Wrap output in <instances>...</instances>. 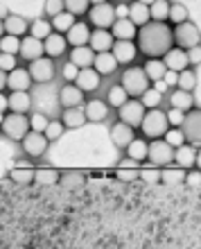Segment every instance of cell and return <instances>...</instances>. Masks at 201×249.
I'll return each instance as SVG.
<instances>
[{"mask_svg":"<svg viewBox=\"0 0 201 249\" xmlns=\"http://www.w3.org/2000/svg\"><path fill=\"white\" fill-rule=\"evenodd\" d=\"M138 39V50L151 59L156 57H163V54L168 53L169 48L174 46V39H172V30H169L165 23H158V20H150V23H145L140 25L136 34Z\"/></svg>","mask_w":201,"mask_h":249,"instance_id":"1","label":"cell"},{"mask_svg":"<svg viewBox=\"0 0 201 249\" xmlns=\"http://www.w3.org/2000/svg\"><path fill=\"white\" fill-rule=\"evenodd\" d=\"M120 86L127 91L129 98H140L143 91H147V89L151 86V82L147 79V75H145L143 66H129V68H124L122 79H120Z\"/></svg>","mask_w":201,"mask_h":249,"instance_id":"2","label":"cell"},{"mask_svg":"<svg viewBox=\"0 0 201 249\" xmlns=\"http://www.w3.org/2000/svg\"><path fill=\"white\" fill-rule=\"evenodd\" d=\"M140 129H143V136H147V138H161L169 129L168 113L163 111L161 107L145 109V116L140 120Z\"/></svg>","mask_w":201,"mask_h":249,"instance_id":"3","label":"cell"},{"mask_svg":"<svg viewBox=\"0 0 201 249\" xmlns=\"http://www.w3.org/2000/svg\"><path fill=\"white\" fill-rule=\"evenodd\" d=\"M174 159V147L165 143L163 138H151V143H147V161L156 168L169 165Z\"/></svg>","mask_w":201,"mask_h":249,"instance_id":"4","label":"cell"},{"mask_svg":"<svg viewBox=\"0 0 201 249\" xmlns=\"http://www.w3.org/2000/svg\"><path fill=\"white\" fill-rule=\"evenodd\" d=\"M199 25H195V23H190V20H183V23H179V25L172 30V39H174V43L179 48H183V50H188V48H195L199 46Z\"/></svg>","mask_w":201,"mask_h":249,"instance_id":"5","label":"cell"},{"mask_svg":"<svg viewBox=\"0 0 201 249\" xmlns=\"http://www.w3.org/2000/svg\"><path fill=\"white\" fill-rule=\"evenodd\" d=\"M0 129H2V134H5L7 138H12V141H20V138L30 131V120H27L25 113H14L12 111L9 116L2 118Z\"/></svg>","mask_w":201,"mask_h":249,"instance_id":"6","label":"cell"},{"mask_svg":"<svg viewBox=\"0 0 201 249\" xmlns=\"http://www.w3.org/2000/svg\"><path fill=\"white\" fill-rule=\"evenodd\" d=\"M27 72H30V77H32V82H36V84H48V82H52L54 79V59H50V57H39V59H32L30 61V66H27Z\"/></svg>","mask_w":201,"mask_h":249,"instance_id":"7","label":"cell"},{"mask_svg":"<svg viewBox=\"0 0 201 249\" xmlns=\"http://www.w3.org/2000/svg\"><path fill=\"white\" fill-rule=\"evenodd\" d=\"M48 145H50V141L43 136V131H32L30 129L25 136L20 138V147H23V152L32 159L43 157V154L48 152Z\"/></svg>","mask_w":201,"mask_h":249,"instance_id":"8","label":"cell"},{"mask_svg":"<svg viewBox=\"0 0 201 249\" xmlns=\"http://www.w3.org/2000/svg\"><path fill=\"white\" fill-rule=\"evenodd\" d=\"M88 23L95 27H102V30H109L116 20V7L111 2H100V5L88 7Z\"/></svg>","mask_w":201,"mask_h":249,"instance_id":"9","label":"cell"},{"mask_svg":"<svg viewBox=\"0 0 201 249\" xmlns=\"http://www.w3.org/2000/svg\"><path fill=\"white\" fill-rule=\"evenodd\" d=\"M181 127H183L181 131H183V136H185V143L199 147V143H201V111L199 109L185 111Z\"/></svg>","mask_w":201,"mask_h":249,"instance_id":"10","label":"cell"},{"mask_svg":"<svg viewBox=\"0 0 201 249\" xmlns=\"http://www.w3.org/2000/svg\"><path fill=\"white\" fill-rule=\"evenodd\" d=\"M117 116H120V120H122L124 124H129V127H140V120H143L145 116V107L143 102L138 98H131L127 100L122 107H117Z\"/></svg>","mask_w":201,"mask_h":249,"instance_id":"11","label":"cell"},{"mask_svg":"<svg viewBox=\"0 0 201 249\" xmlns=\"http://www.w3.org/2000/svg\"><path fill=\"white\" fill-rule=\"evenodd\" d=\"M172 163H176L179 168L188 170V168H199V147L190 143H183L179 147H174V159Z\"/></svg>","mask_w":201,"mask_h":249,"instance_id":"12","label":"cell"},{"mask_svg":"<svg viewBox=\"0 0 201 249\" xmlns=\"http://www.w3.org/2000/svg\"><path fill=\"white\" fill-rule=\"evenodd\" d=\"M82 102H84V91H82L75 82H66V84L59 89V105L64 107V109L82 107Z\"/></svg>","mask_w":201,"mask_h":249,"instance_id":"13","label":"cell"},{"mask_svg":"<svg viewBox=\"0 0 201 249\" xmlns=\"http://www.w3.org/2000/svg\"><path fill=\"white\" fill-rule=\"evenodd\" d=\"M66 50H68V41H66L64 34L50 32L46 39H43V54H46V57H50V59L64 57Z\"/></svg>","mask_w":201,"mask_h":249,"instance_id":"14","label":"cell"},{"mask_svg":"<svg viewBox=\"0 0 201 249\" xmlns=\"http://www.w3.org/2000/svg\"><path fill=\"white\" fill-rule=\"evenodd\" d=\"M111 54L116 57L117 64L127 66V64H131V61L136 59L138 48H136V43H134V41H120V39H116V41H113V46H111Z\"/></svg>","mask_w":201,"mask_h":249,"instance_id":"15","label":"cell"},{"mask_svg":"<svg viewBox=\"0 0 201 249\" xmlns=\"http://www.w3.org/2000/svg\"><path fill=\"white\" fill-rule=\"evenodd\" d=\"M100 82H102V75L95 72L93 66H88V68H79L77 77H75V84H77L84 93H95L100 89Z\"/></svg>","mask_w":201,"mask_h":249,"instance_id":"16","label":"cell"},{"mask_svg":"<svg viewBox=\"0 0 201 249\" xmlns=\"http://www.w3.org/2000/svg\"><path fill=\"white\" fill-rule=\"evenodd\" d=\"M109 138H111V143L116 145L117 150H124V147L131 143V138H134V127L124 124L122 120H117V123L111 124Z\"/></svg>","mask_w":201,"mask_h":249,"instance_id":"17","label":"cell"},{"mask_svg":"<svg viewBox=\"0 0 201 249\" xmlns=\"http://www.w3.org/2000/svg\"><path fill=\"white\" fill-rule=\"evenodd\" d=\"M163 59V64H165V68L168 71H172V72H179V71H183V68H188V54H185V50L183 48H169L168 53L161 57Z\"/></svg>","mask_w":201,"mask_h":249,"instance_id":"18","label":"cell"},{"mask_svg":"<svg viewBox=\"0 0 201 249\" xmlns=\"http://www.w3.org/2000/svg\"><path fill=\"white\" fill-rule=\"evenodd\" d=\"M113 34H111V30H102V27H95L91 32V36H88V48H91L93 53H106V50H111V46H113Z\"/></svg>","mask_w":201,"mask_h":249,"instance_id":"19","label":"cell"},{"mask_svg":"<svg viewBox=\"0 0 201 249\" xmlns=\"http://www.w3.org/2000/svg\"><path fill=\"white\" fill-rule=\"evenodd\" d=\"M32 86V77H30V72L27 68H14V71L7 72V89L9 91H27Z\"/></svg>","mask_w":201,"mask_h":249,"instance_id":"20","label":"cell"},{"mask_svg":"<svg viewBox=\"0 0 201 249\" xmlns=\"http://www.w3.org/2000/svg\"><path fill=\"white\" fill-rule=\"evenodd\" d=\"M84 116L86 123H104L109 118V105L106 100H88V105L84 107Z\"/></svg>","mask_w":201,"mask_h":249,"instance_id":"21","label":"cell"},{"mask_svg":"<svg viewBox=\"0 0 201 249\" xmlns=\"http://www.w3.org/2000/svg\"><path fill=\"white\" fill-rule=\"evenodd\" d=\"M66 41H68V46H88V36H91V30H88V25L86 23H82V20H75L70 25V30L64 34Z\"/></svg>","mask_w":201,"mask_h":249,"instance_id":"22","label":"cell"},{"mask_svg":"<svg viewBox=\"0 0 201 249\" xmlns=\"http://www.w3.org/2000/svg\"><path fill=\"white\" fill-rule=\"evenodd\" d=\"M117 61L116 57L111 54V50H106V53H95V57H93V68H95V72H100L102 77H109V75H113V72L117 71Z\"/></svg>","mask_w":201,"mask_h":249,"instance_id":"23","label":"cell"},{"mask_svg":"<svg viewBox=\"0 0 201 249\" xmlns=\"http://www.w3.org/2000/svg\"><path fill=\"white\" fill-rule=\"evenodd\" d=\"M7 109H12L14 113H27L32 109L30 91H12L7 95Z\"/></svg>","mask_w":201,"mask_h":249,"instance_id":"24","label":"cell"},{"mask_svg":"<svg viewBox=\"0 0 201 249\" xmlns=\"http://www.w3.org/2000/svg\"><path fill=\"white\" fill-rule=\"evenodd\" d=\"M109 30L113 34V39H120V41H134L138 34V27L129 18H116Z\"/></svg>","mask_w":201,"mask_h":249,"instance_id":"25","label":"cell"},{"mask_svg":"<svg viewBox=\"0 0 201 249\" xmlns=\"http://www.w3.org/2000/svg\"><path fill=\"white\" fill-rule=\"evenodd\" d=\"M18 54L23 57V59H27V61L39 59V57H43V41L34 39V36H25V39H20Z\"/></svg>","mask_w":201,"mask_h":249,"instance_id":"26","label":"cell"},{"mask_svg":"<svg viewBox=\"0 0 201 249\" xmlns=\"http://www.w3.org/2000/svg\"><path fill=\"white\" fill-rule=\"evenodd\" d=\"M2 27H5V34H12V36H25L27 34V23L25 16H18V14H9L5 20H2Z\"/></svg>","mask_w":201,"mask_h":249,"instance_id":"27","label":"cell"},{"mask_svg":"<svg viewBox=\"0 0 201 249\" xmlns=\"http://www.w3.org/2000/svg\"><path fill=\"white\" fill-rule=\"evenodd\" d=\"M9 179L16 181L18 186L32 184L34 181V168L30 163H25V161H16V165L9 170Z\"/></svg>","mask_w":201,"mask_h":249,"instance_id":"28","label":"cell"},{"mask_svg":"<svg viewBox=\"0 0 201 249\" xmlns=\"http://www.w3.org/2000/svg\"><path fill=\"white\" fill-rule=\"evenodd\" d=\"M183 177H185V170L179 168V165H163L158 168V181L165 186H176V184H183Z\"/></svg>","mask_w":201,"mask_h":249,"instance_id":"29","label":"cell"},{"mask_svg":"<svg viewBox=\"0 0 201 249\" xmlns=\"http://www.w3.org/2000/svg\"><path fill=\"white\" fill-rule=\"evenodd\" d=\"M138 170H140V163L134 161V159H129V157H124L116 168V177L120 179V181H136Z\"/></svg>","mask_w":201,"mask_h":249,"instance_id":"30","label":"cell"},{"mask_svg":"<svg viewBox=\"0 0 201 249\" xmlns=\"http://www.w3.org/2000/svg\"><path fill=\"white\" fill-rule=\"evenodd\" d=\"M61 123H64L66 129H82V127L86 124L84 109H79V107L64 109V113H61Z\"/></svg>","mask_w":201,"mask_h":249,"instance_id":"31","label":"cell"},{"mask_svg":"<svg viewBox=\"0 0 201 249\" xmlns=\"http://www.w3.org/2000/svg\"><path fill=\"white\" fill-rule=\"evenodd\" d=\"M169 105L172 109H179V111H190L195 107V100H192V91H183V89H176L169 95Z\"/></svg>","mask_w":201,"mask_h":249,"instance_id":"32","label":"cell"},{"mask_svg":"<svg viewBox=\"0 0 201 249\" xmlns=\"http://www.w3.org/2000/svg\"><path fill=\"white\" fill-rule=\"evenodd\" d=\"M84 181H86V175L82 170H66V172H61V175H59V184L64 186V188H68V190L82 188V186H84Z\"/></svg>","mask_w":201,"mask_h":249,"instance_id":"33","label":"cell"},{"mask_svg":"<svg viewBox=\"0 0 201 249\" xmlns=\"http://www.w3.org/2000/svg\"><path fill=\"white\" fill-rule=\"evenodd\" d=\"M93 57H95V53H93L88 46H75L70 53V61L77 68H88V66H93Z\"/></svg>","mask_w":201,"mask_h":249,"instance_id":"34","label":"cell"},{"mask_svg":"<svg viewBox=\"0 0 201 249\" xmlns=\"http://www.w3.org/2000/svg\"><path fill=\"white\" fill-rule=\"evenodd\" d=\"M145 75H147V79L150 82H161L163 77H165V72H168V68H165V64H163L161 57H156V59H147V64L143 66Z\"/></svg>","mask_w":201,"mask_h":249,"instance_id":"35","label":"cell"},{"mask_svg":"<svg viewBox=\"0 0 201 249\" xmlns=\"http://www.w3.org/2000/svg\"><path fill=\"white\" fill-rule=\"evenodd\" d=\"M127 18H129L136 27L150 23V7L143 5V2H138V0L136 2H131L129 5V16H127Z\"/></svg>","mask_w":201,"mask_h":249,"instance_id":"36","label":"cell"},{"mask_svg":"<svg viewBox=\"0 0 201 249\" xmlns=\"http://www.w3.org/2000/svg\"><path fill=\"white\" fill-rule=\"evenodd\" d=\"M127 150V157L134 159V161H138V163H143V161H147V141H143V138H131V143L124 147Z\"/></svg>","mask_w":201,"mask_h":249,"instance_id":"37","label":"cell"},{"mask_svg":"<svg viewBox=\"0 0 201 249\" xmlns=\"http://www.w3.org/2000/svg\"><path fill=\"white\" fill-rule=\"evenodd\" d=\"M197 84H199V72H197V71L183 68V71L176 72V89H183V91H192Z\"/></svg>","mask_w":201,"mask_h":249,"instance_id":"38","label":"cell"},{"mask_svg":"<svg viewBox=\"0 0 201 249\" xmlns=\"http://www.w3.org/2000/svg\"><path fill=\"white\" fill-rule=\"evenodd\" d=\"M59 175L61 172L57 168H36L34 170V181L41 186H54L59 184Z\"/></svg>","mask_w":201,"mask_h":249,"instance_id":"39","label":"cell"},{"mask_svg":"<svg viewBox=\"0 0 201 249\" xmlns=\"http://www.w3.org/2000/svg\"><path fill=\"white\" fill-rule=\"evenodd\" d=\"M75 20H77V16H72L70 12H61V14H57V16H52V30H54V32H59V34H66L68 32V30H70V25L72 23H75Z\"/></svg>","mask_w":201,"mask_h":249,"instance_id":"40","label":"cell"},{"mask_svg":"<svg viewBox=\"0 0 201 249\" xmlns=\"http://www.w3.org/2000/svg\"><path fill=\"white\" fill-rule=\"evenodd\" d=\"M27 32H30V36H34V39H46L48 34L52 32V25L48 18H34V23H30V27H27Z\"/></svg>","mask_w":201,"mask_h":249,"instance_id":"41","label":"cell"},{"mask_svg":"<svg viewBox=\"0 0 201 249\" xmlns=\"http://www.w3.org/2000/svg\"><path fill=\"white\" fill-rule=\"evenodd\" d=\"M129 100V95H127V91H124L120 84H116V86H111L109 89V93H106V105L109 107H113V109H117V107H122L124 102Z\"/></svg>","mask_w":201,"mask_h":249,"instance_id":"42","label":"cell"},{"mask_svg":"<svg viewBox=\"0 0 201 249\" xmlns=\"http://www.w3.org/2000/svg\"><path fill=\"white\" fill-rule=\"evenodd\" d=\"M168 12H169L168 0H154V2L150 5V20L165 23V20H168Z\"/></svg>","mask_w":201,"mask_h":249,"instance_id":"43","label":"cell"},{"mask_svg":"<svg viewBox=\"0 0 201 249\" xmlns=\"http://www.w3.org/2000/svg\"><path fill=\"white\" fill-rule=\"evenodd\" d=\"M190 18V12L188 7L181 5V2H169V12H168V20H172V23H183V20Z\"/></svg>","mask_w":201,"mask_h":249,"instance_id":"44","label":"cell"},{"mask_svg":"<svg viewBox=\"0 0 201 249\" xmlns=\"http://www.w3.org/2000/svg\"><path fill=\"white\" fill-rule=\"evenodd\" d=\"M140 102H143L145 109H156V107H161L163 102V93L158 91V89H147V91H143V95H140Z\"/></svg>","mask_w":201,"mask_h":249,"instance_id":"45","label":"cell"},{"mask_svg":"<svg viewBox=\"0 0 201 249\" xmlns=\"http://www.w3.org/2000/svg\"><path fill=\"white\" fill-rule=\"evenodd\" d=\"M64 131H66V127L61 120H48L46 129H43V136H46L50 143H54V141H59V138L64 136Z\"/></svg>","mask_w":201,"mask_h":249,"instance_id":"46","label":"cell"},{"mask_svg":"<svg viewBox=\"0 0 201 249\" xmlns=\"http://www.w3.org/2000/svg\"><path fill=\"white\" fill-rule=\"evenodd\" d=\"M18 48H20V36H12V34L0 36V53L18 54Z\"/></svg>","mask_w":201,"mask_h":249,"instance_id":"47","label":"cell"},{"mask_svg":"<svg viewBox=\"0 0 201 249\" xmlns=\"http://www.w3.org/2000/svg\"><path fill=\"white\" fill-rule=\"evenodd\" d=\"M88 5H91L88 0H64V9L72 16H84L88 12Z\"/></svg>","mask_w":201,"mask_h":249,"instance_id":"48","label":"cell"},{"mask_svg":"<svg viewBox=\"0 0 201 249\" xmlns=\"http://www.w3.org/2000/svg\"><path fill=\"white\" fill-rule=\"evenodd\" d=\"M161 138L165 141V143L172 145V147H179V145L185 143V136H183V131L179 129V127H169V129L165 131V134H163Z\"/></svg>","mask_w":201,"mask_h":249,"instance_id":"49","label":"cell"},{"mask_svg":"<svg viewBox=\"0 0 201 249\" xmlns=\"http://www.w3.org/2000/svg\"><path fill=\"white\" fill-rule=\"evenodd\" d=\"M61 12H64V0H46V7H43L46 18H52V16H57Z\"/></svg>","mask_w":201,"mask_h":249,"instance_id":"50","label":"cell"},{"mask_svg":"<svg viewBox=\"0 0 201 249\" xmlns=\"http://www.w3.org/2000/svg\"><path fill=\"white\" fill-rule=\"evenodd\" d=\"M27 120H30V129H32V131H43V129H46V124H48V116H46V113H32Z\"/></svg>","mask_w":201,"mask_h":249,"instance_id":"51","label":"cell"},{"mask_svg":"<svg viewBox=\"0 0 201 249\" xmlns=\"http://www.w3.org/2000/svg\"><path fill=\"white\" fill-rule=\"evenodd\" d=\"M138 177L143 179V181L156 184V181H158V168H156V165H147V168H140V170H138Z\"/></svg>","mask_w":201,"mask_h":249,"instance_id":"52","label":"cell"},{"mask_svg":"<svg viewBox=\"0 0 201 249\" xmlns=\"http://www.w3.org/2000/svg\"><path fill=\"white\" fill-rule=\"evenodd\" d=\"M199 181H201L199 168H188V170H185V177H183V184L192 186V188H199Z\"/></svg>","mask_w":201,"mask_h":249,"instance_id":"53","label":"cell"},{"mask_svg":"<svg viewBox=\"0 0 201 249\" xmlns=\"http://www.w3.org/2000/svg\"><path fill=\"white\" fill-rule=\"evenodd\" d=\"M16 68V54H7V53H0V71H14Z\"/></svg>","mask_w":201,"mask_h":249,"instance_id":"54","label":"cell"},{"mask_svg":"<svg viewBox=\"0 0 201 249\" xmlns=\"http://www.w3.org/2000/svg\"><path fill=\"white\" fill-rule=\"evenodd\" d=\"M77 72H79V68L72 61H66L64 64V68H61V75H64V79L66 82H75V77H77Z\"/></svg>","mask_w":201,"mask_h":249,"instance_id":"55","label":"cell"},{"mask_svg":"<svg viewBox=\"0 0 201 249\" xmlns=\"http://www.w3.org/2000/svg\"><path fill=\"white\" fill-rule=\"evenodd\" d=\"M185 54H188V64H192V66H197V68H199V61H201V46L188 48V50H185Z\"/></svg>","mask_w":201,"mask_h":249,"instance_id":"56","label":"cell"},{"mask_svg":"<svg viewBox=\"0 0 201 249\" xmlns=\"http://www.w3.org/2000/svg\"><path fill=\"white\" fill-rule=\"evenodd\" d=\"M183 116H185V113H183V111H179V109H172V111L168 113L169 127H179V124L183 123Z\"/></svg>","mask_w":201,"mask_h":249,"instance_id":"57","label":"cell"},{"mask_svg":"<svg viewBox=\"0 0 201 249\" xmlns=\"http://www.w3.org/2000/svg\"><path fill=\"white\" fill-rule=\"evenodd\" d=\"M127 16H129V5L120 2V5L116 7V18H127Z\"/></svg>","mask_w":201,"mask_h":249,"instance_id":"58","label":"cell"},{"mask_svg":"<svg viewBox=\"0 0 201 249\" xmlns=\"http://www.w3.org/2000/svg\"><path fill=\"white\" fill-rule=\"evenodd\" d=\"M7 111V95L2 91H0V113Z\"/></svg>","mask_w":201,"mask_h":249,"instance_id":"59","label":"cell"},{"mask_svg":"<svg viewBox=\"0 0 201 249\" xmlns=\"http://www.w3.org/2000/svg\"><path fill=\"white\" fill-rule=\"evenodd\" d=\"M9 14H12V12L7 9V5H2V2H0V20H5Z\"/></svg>","mask_w":201,"mask_h":249,"instance_id":"60","label":"cell"},{"mask_svg":"<svg viewBox=\"0 0 201 249\" xmlns=\"http://www.w3.org/2000/svg\"><path fill=\"white\" fill-rule=\"evenodd\" d=\"M7 86V72L5 71H0V91Z\"/></svg>","mask_w":201,"mask_h":249,"instance_id":"61","label":"cell"},{"mask_svg":"<svg viewBox=\"0 0 201 249\" xmlns=\"http://www.w3.org/2000/svg\"><path fill=\"white\" fill-rule=\"evenodd\" d=\"M138 2H143V5H147V7H150L151 2H154V0H138Z\"/></svg>","mask_w":201,"mask_h":249,"instance_id":"62","label":"cell"},{"mask_svg":"<svg viewBox=\"0 0 201 249\" xmlns=\"http://www.w3.org/2000/svg\"><path fill=\"white\" fill-rule=\"evenodd\" d=\"M91 5H100V2H106V0H88Z\"/></svg>","mask_w":201,"mask_h":249,"instance_id":"63","label":"cell"},{"mask_svg":"<svg viewBox=\"0 0 201 249\" xmlns=\"http://www.w3.org/2000/svg\"><path fill=\"white\" fill-rule=\"evenodd\" d=\"M5 34V27H2V20H0V36Z\"/></svg>","mask_w":201,"mask_h":249,"instance_id":"64","label":"cell"}]
</instances>
